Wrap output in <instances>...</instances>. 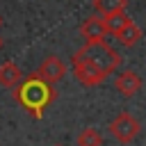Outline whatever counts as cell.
Instances as JSON below:
<instances>
[{
	"mask_svg": "<svg viewBox=\"0 0 146 146\" xmlns=\"http://www.w3.org/2000/svg\"><path fill=\"white\" fill-rule=\"evenodd\" d=\"M114 36L119 39V43H121V46L132 48V46H135V43L141 39V30H139V27H137V23L130 18V21H128V23H125V25H123V27H121V30H119Z\"/></svg>",
	"mask_w": 146,
	"mask_h": 146,
	"instance_id": "8",
	"label": "cell"
},
{
	"mask_svg": "<svg viewBox=\"0 0 146 146\" xmlns=\"http://www.w3.org/2000/svg\"><path fill=\"white\" fill-rule=\"evenodd\" d=\"M21 80H23V71L18 68L16 62H9V59H7V62L0 64V87L14 89Z\"/></svg>",
	"mask_w": 146,
	"mask_h": 146,
	"instance_id": "7",
	"label": "cell"
},
{
	"mask_svg": "<svg viewBox=\"0 0 146 146\" xmlns=\"http://www.w3.org/2000/svg\"><path fill=\"white\" fill-rule=\"evenodd\" d=\"M110 135L119 141V144H132L137 139V135L141 132V123L130 114V112H119L112 121H110Z\"/></svg>",
	"mask_w": 146,
	"mask_h": 146,
	"instance_id": "3",
	"label": "cell"
},
{
	"mask_svg": "<svg viewBox=\"0 0 146 146\" xmlns=\"http://www.w3.org/2000/svg\"><path fill=\"white\" fill-rule=\"evenodd\" d=\"M91 5H94V9H96V14L110 16V14H116V11H125L128 0H94Z\"/></svg>",
	"mask_w": 146,
	"mask_h": 146,
	"instance_id": "9",
	"label": "cell"
},
{
	"mask_svg": "<svg viewBox=\"0 0 146 146\" xmlns=\"http://www.w3.org/2000/svg\"><path fill=\"white\" fill-rule=\"evenodd\" d=\"M57 98V89L55 84L46 82L43 78H39L36 73H30L27 78H23L16 87H14V100L32 116V119H41L46 107H50Z\"/></svg>",
	"mask_w": 146,
	"mask_h": 146,
	"instance_id": "2",
	"label": "cell"
},
{
	"mask_svg": "<svg viewBox=\"0 0 146 146\" xmlns=\"http://www.w3.org/2000/svg\"><path fill=\"white\" fill-rule=\"evenodd\" d=\"M105 18V27H107V34H116L128 21H130V16L125 14V11H116V14H110V16H103Z\"/></svg>",
	"mask_w": 146,
	"mask_h": 146,
	"instance_id": "11",
	"label": "cell"
},
{
	"mask_svg": "<svg viewBox=\"0 0 146 146\" xmlns=\"http://www.w3.org/2000/svg\"><path fill=\"white\" fill-rule=\"evenodd\" d=\"M80 34H82L84 43H89V41H103V39L107 36L105 18H103L100 14H94V16L84 18L82 25H80Z\"/></svg>",
	"mask_w": 146,
	"mask_h": 146,
	"instance_id": "5",
	"label": "cell"
},
{
	"mask_svg": "<svg viewBox=\"0 0 146 146\" xmlns=\"http://www.w3.org/2000/svg\"><path fill=\"white\" fill-rule=\"evenodd\" d=\"M71 62L75 80L84 87H96L121 66V55L103 39L84 43L80 50L73 52Z\"/></svg>",
	"mask_w": 146,
	"mask_h": 146,
	"instance_id": "1",
	"label": "cell"
},
{
	"mask_svg": "<svg viewBox=\"0 0 146 146\" xmlns=\"http://www.w3.org/2000/svg\"><path fill=\"white\" fill-rule=\"evenodd\" d=\"M114 89L121 94V96H125V98H130V96H135L139 89H141V78L135 73V71H121L119 75H114Z\"/></svg>",
	"mask_w": 146,
	"mask_h": 146,
	"instance_id": "6",
	"label": "cell"
},
{
	"mask_svg": "<svg viewBox=\"0 0 146 146\" xmlns=\"http://www.w3.org/2000/svg\"><path fill=\"white\" fill-rule=\"evenodd\" d=\"M0 48H2V39H0Z\"/></svg>",
	"mask_w": 146,
	"mask_h": 146,
	"instance_id": "12",
	"label": "cell"
},
{
	"mask_svg": "<svg viewBox=\"0 0 146 146\" xmlns=\"http://www.w3.org/2000/svg\"><path fill=\"white\" fill-rule=\"evenodd\" d=\"M57 146H59V144H57Z\"/></svg>",
	"mask_w": 146,
	"mask_h": 146,
	"instance_id": "14",
	"label": "cell"
},
{
	"mask_svg": "<svg viewBox=\"0 0 146 146\" xmlns=\"http://www.w3.org/2000/svg\"><path fill=\"white\" fill-rule=\"evenodd\" d=\"M75 144L78 146H103V135L96 128H84V130L78 132Z\"/></svg>",
	"mask_w": 146,
	"mask_h": 146,
	"instance_id": "10",
	"label": "cell"
},
{
	"mask_svg": "<svg viewBox=\"0 0 146 146\" xmlns=\"http://www.w3.org/2000/svg\"><path fill=\"white\" fill-rule=\"evenodd\" d=\"M34 73H36L39 78H43L46 82L55 84V82H59V80L66 75V64H64L57 55H48V57L41 59V64H39V68H36Z\"/></svg>",
	"mask_w": 146,
	"mask_h": 146,
	"instance_id": "4",
	"label": "cell"
},
{
	"mask_svg": "<svg viewBox=\"0 0 146 146\" xmlns=\"http://www.w3.org/2000/svg\"><path fill=\"white\" fill-rule=\"evenodd\" d=\"M0 25H2V18H0Z\"/></svg>",
	"mask_w": 146,
	"mask_h": 146,
	"instance_id": "13",
	"label": "cell"
}]
</instances>
